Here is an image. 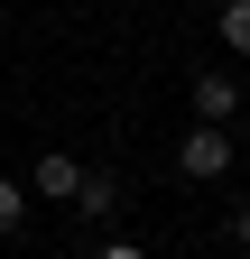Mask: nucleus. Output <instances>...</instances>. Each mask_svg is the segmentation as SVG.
Returning <instances> with one entry per match:
<instances>
[{
    "label": "nucleus",
    "mask_w": 250,
    "mask_h": 259,
    "mask_svg": "<svg viewBox=\"0 0 250 259\" xmlns=\"http://www.w3.org/2000/svg\"><path fill=\"white\" fill-rule=\"evenodd\" d=\"M223 47L250 56V0H223Z\"/></svg>",
    "instance_id": "obj_5"
},
{
    "label": "nucleus",
    "mask_w": 250,
    "mask_h": 259,
    "mask_svg": "<svg viewBox=\"0 0 250 259\" xmlns=\"http://www.w3.org/2000/svg\"><path fill=\"white\" fill-rule=\"evenodd\" d=\"M19 222H28V185H10V176H0V232H19Z\"/></svg>",
    "instance_id": "obj_6"
},
{
    "label": "nucleus",
    "mask_w": 250,
    "mask_h": 259,
    "mask_svg": "<svg viewBox=\"0 0 250 259\" xmlns=\"http://www.w3.org/2000/svg\"><path fill=\"white\" fill-rule=\"evenodd\" d=\"M74 213H93V222H111V213H120V176H102V167H84V185H74Z\"/></svg>",
    "instance_id": "obj_3"
},
{
    "label": "nucleus",
    "mask_w": 250,
    "mask_h": 259,
    "mask_svg": "<svg viewBox=\"0 0 250 259\" xmlns=\"http://www.w3.org/2000/svg\"><path fill=\"white\" fill-rule=\"evenodd\" d=\"M102 259H148V250H139V241H111V250H102Z\"/></svg>",
    "instance_id": "obj_8"
},
{
    "label": "nucleus",
    "mask_w": 250,
    "mask_h": 259,
    "mask_svg": "<svg viewBox=\"0 0 250 259\" xmlns=\"http://www.w3.org/2000/svg\"><path fill=\"white\" fill-rule=\"evenodd\" d=\"M232 250H250V204H241V213H232Z\"/></svg>",
    "instance_id": "obj_7"
},
{
    "label": "nucleus",
    "mask_w": 250,
    "mask_h": 259,
    "mask_svg": "<svg viewBox=\"0 0 250 259\" xmlns=\"http://www.w3.org/2000/svg\"><path fill=\"white\" fill-rule=\"evenodd\" d=\"M74 185H84V167H74L65 148H56V157H37V176H28V194H56V204H74Z\"/></svg>",
    "instance_id": "obj_2"
},
{
    "label": "nucleus",
    "mask_w": 250,
    "mask_h": 259,
    "mask_svg": "<svg viewBox=\"0 0 250 259\" xmlns=\"http://www.w3.org/2000/svg\"><path fill=\"white\" fill-rule=\"evenodd\" d=\"M241 111V83L232 74H195V120H232Z\"/></svg>",
    "instance_id": "obj_4"
},
{
    "label": "nucleus",
    "mask_w": 250,
    "mask_h": 259,
    "mask_svg": "<svg viewBox=\"0 0 250 259\" xmlns=\"http://www.w3.org/2000/svg\"><path fill=\"white\" fill-rule=\"evenodd\" d=\"M176 167L195 176V185H223V176H232V130H223V120H195V130L176 139Z\"/></svg>",
    "instance_id": "obj_1"
}]
</instances>
